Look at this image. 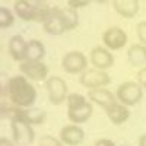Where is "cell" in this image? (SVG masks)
I'll list each match as a JSON object with an SVG mask.
<instances>
[{
    "label": "cell",
    "mask_w": 146,
    "mask_h": 146,
    "mask_svg": "<svg viewBox=\"0 0 146 146\" xmlns=\"http://www.w3.org/2000/svg\"><path fill=\"white\" fill-rule=\"evenodd\" d=\"M2 95H7L10 104L21 108H31L36 100V89L25 76H12L7 80L6 91Z\"/></svg>",
    "instance_id": "obj_1"
},
{
    "label": "cell",
    "mask_w": 146,
    "mask_h": 146,
    "mask_svg": "<svg viewBox=\"0 0 146 146\" xmlns=\"http://www.w3.org/2000/svg\"><path fill=\"white\" fill-rule=\"evenodd\" d=\"M67 117L73 124H82L85 121H88L94 113V107L92 104L85 98L80 94H69L67 100Z\"/></svg>",
    "instance_id": "obj_2"
},
{
    "label": "cell",
    "mask_w": 146,
    "mask_h": 146,
    "mask_svg": "<svg viewBox=\"0 0 146 146\" xmlns=\"http://www.w3.org/2000/svg\"><path fill=\"white\" fill-rule=\"evenodd\" d=\"M115 96L120 104H123L126 107H133L140 102L143 96V88L135 80H127L124 83L118 85Z\"/></svg>",
    "instance_id": "obj_3"
},
{
    "label": "cell",
    "mask_w": 146,
    "mask_h": 146,
    "mask_svg": "<svg viewBox=\"0 0 146 146\" xmlns=\"http://www.w3.org/2000/svg\"><path fill=\"white\" fill-rule=\"evenodd\" d=\"M79 82L82 86L91 91V89H98V88H104L107 85H110L111 83V78H110V75L105 70H98V69L92 67L82 73L79 78Z\"/></svg>",
    "instance_id": "obj_4"
},
{
    "label": "cell",
    "mask_w": 146,
    "mask_h": 146,
    "mask_svg": "<svg viewBox=\"0 0 146 146\" xmlns=\"http://www.w3.org/2000/svg\"><path fill=\"white\" fill-rule=\"evenodd\" d=\"M45 89L48 92V100L53 105H60L67 100V83L60 76H50L45 80Z\"/></svg>",
    "instance_id": "obj_5"
},
{
    "label": "cell",
    "mask_w": 146,
    "mask_h": 146,
    "mask_svg": "<svg viewBox=\"0 0 146 146\" xmlns=\"http://www.w3.org/2000/svg\"><path fill=\"white\" fill-rule=\"evenodd\" d=\"M62 67L70 75H78L88 70V57L82 51H69L62 58Z\"/></svg>",
    "instance_id": "obj_6"
},
{
    "label": "cell",
    "mask_w": 146,
    "mask_h": 146,
    "mask_svg": "<svg viewBox=\"0 0 146 146\" xmlns=\"http://www.w3.org/2000/svg\"><path fill=\"white\" fill-rule=\"evenodd\" d=\"M102 42H104L105 48H108L110 51L121 50L127 44V34L120 27H111L104 31Z\"/></svg>",
    "instance_id": "obj_7"
},
{
    "label": "cell",
    "mask_w": 146,
    "mask_h": 146,
    "mask_svg": "<svg viewBox=\"0 0 146 146\" xmlns=\"http://www.w3.org/2000/svg\"><path fill=\"white\" fill-rule=\"evenodd\" d=\"M19 70L22 76L31 80H47L48 78V66L42 62H22L19 63Z\"/></svg>",
    "instance_id": "obj_8"
},
{
    "label": "cell",
    "mask_w": 146,
    "mask_h": 146,
    "mask_svg": "<svg viewBox=\"0 0 146 146\" xmlns=\"http://www.w3.org/2000/svg\"><path fill=\"white\" fill-rule=\"evenodd\" d=\"M10 129H12V136H13V140L21 146V145H31L35 139V133L32 126H29L25 121H10Z\"/></svg>",
    "instance_id": "obj_9"
},
{
    "label": "cell",
    "mask_w": 146,
    "mask_h": 146,
    "mask_svg": "<svg viewBox=\"0 0 146 146\" xmlns=\"http://www.w3.org/2000/svg\"><path fill=\"white\" fill-rule=\"evenodd\" d=\"M89 60L95 69L98 70H107L110 67L114 66V56L111 54V51L105 47H94L91 53H89Z\"/></svg>",
    "instance_id": "obj_10"
},
{
    "label": "cell",
    "mask_w": 146,
    "mask_h": 146,
    "mask_svg": "<svg viewBox=\"0 0 146 146\" xmlns=\"http://www.w3.org/2000/svg\"><path fill=\"white\" fill-rule=\"evenodd\" d=\"M58 139L62 140L64 145H69V146H76V145H80L85 139V131L78 124H67L64 126L62 130H60V135H58Z\"/></svg>",
    "instance_id": "obj_11"
},
{
    "label": "cell",
    "mask_w": 146,
    "mask_h": 146,
    "mask_svg": "<svg viewBox=\"0 0 146 146\" xmlns=\"http://www.w3.org/2000/svg\"><path fill=\"white\" fill-rule=\"evenodd\" d=\"M88 96H89V101H92L94 104L102 107L104 110H108L110 107H113L115 102H118L115 94H113L111 91H108L105 88L91 89V91H88Z\"/></svg>",
    "instance_id": "obj_12"
},
{
    "label": "cell",
    "mask_w": 146,
    "mask_h": 146,
    "mask_svg": "<svg viewBox=\"0 0 146 146\" xmlns=\"http://www.w3.org/2000/svg\"><path fill=\"white\" fill-rule=\"evenodd\" d=\"M9 54L15 62H25L27 54H28V41H25L22 35H13L9 40Z\"/></svg>",
    "instance_id": "obj_13"
},
{
    "label": "cell",
    "mask_w": 146,
    "mask_h": 146,
    "mask_svg": "<svg viewBox=\"0 0 146 146\" xmlns=\"http://www.w3.org/2000/svg\"><path fill=\"white\" fill-rule=\"evenodd\" d=\"M113 7L120 16L131 19L139 12V2L137 0H114Z\"/></svg>",
    "instance_id": "obj_14"
},
{
    "label": "cell",
    "mask_w": 146,
    "mask_h": 146,
    "mask_svg": "<svg viewBox=\"0 0 146 146\" xmlns=\"http://www.w3.org/2000/svg\"><path fill=\"white\" fill-rule=\"evenodd\" d=\"M105 113H107L108 120L111 121L113 124H115V126L123 124L124 121H127L129 117H130V110H129V107L120 104V102H115L113 107H110L108 110H105Z\"/></svg>",
    "instance_id": "obj_15"
},
{
    "label": "cell",
    "mask_w": 146,
    "mask_h": 146,
    "mask_svg": "<svg viewBox=\"0 0 146 146\" xmlns=\"http://www.w3.org/2000/svg\"><path fill=\"white\" fill-rule=\"evenodd\" d=\"M44 31L50 35H62L66 32L63 21L60 18V12H58V6H54L51 10V15L48 18V21L44 23Z\"/></svg>",
    "instance_id": "obj_16"
},
{
    "label": "cell",
    "mask_w": 146,
    "mask_h": 146,
    "mask_svg": "<svg viewBox=\"0 0 146 146\" xmlns=\"http://www.w3.org/2000/svg\"><path fill=\"white\" fill-rule=\"evenodd\" d=\"M13 10L19 19L25 22H35V6L34 2L28 0H16L13 3Z\"/></svg>",
    "instance_id": "obj_17"
},
{
    "label": "cell",
    "mask_w": 146,
    "mask_h": 146,
    "mask_svg": "<svg viewBox=\"0 0 146 146\" xmlns=\"http://www.w3.org/2000/svg\"><path fill=\"white\" fill-rule=\"evenodd\" d=\"M45 118H47V113L44 110L31 107V108H23L22 110L19 121H25L29 126H34V124H42L45 121Z\"/></svg>",
    "instance_id": "obj_18"
},
{
    "label": "cell",
    "mask_w": 146,
    "mask_h": 146,
    "mask_svg": "<svg viewBox=\"0 0 146 146\" xmlns=\"http://www.w3.org/2000/svg\"><path fill=\"white\" fill-rule=\"evenodd\" d=\"M127 58L131 66L137 67H145L146 64V47L142 44H135L129 48L127 51Z\"/></svg>",
    "instance_id": "obj_19"
},
{
    "label": "cell",
    "mask_w": 146,
    "mask_h": 146,
    "mask_svg": "<svg viewBox=\"0 0 146 146\" xmlns=\"http://www.w3.org/2000/svg\"><path fill=\"white\" fill-rule=\"evenodd\" d=\"M58 12H60V18L63 21V25L66 32L75 29L79 25V16H78V12L75 9H70V7H60L58 6Z\"/></svg>",
    "instance_id": "obj_20"
},
{
    "label": "cell",
    "mask_w": 146,
    "mask_h": 146,
    "mask_svg": "<svg viewBox=\"0 0 146 146\" xmlns=\"http://www.w3.org/2000/svg\"><path fill=\"white\" fill-rule=\"evenodd\" d=\"M44 56H45V47L40 40L28 41V54H27L28 62H41Z\"/></svg>",
    "instance_id": "obj_21"
},
{
    "label": "cell",
    "mask_w": 146,
    "mask_h": 146,
    "mask_svg": "<svg viewBox=\"0 0 146 146\" xmlns=\"http://www.w3.org/2000/svg\"><path fill=\"white\" fill-rule=\"evenodd\" d=\"M34 6H35V22L44 25L50 18L53 7L48 6L45 2H34Z\"/></svg>",
    "instance_id": "obj_22"
},
{
    "label": "cell",
    "mask_w": 146,
    "mask_h": 146,
    "mask_svg": "<svg viewBox=\"0 0 146 146\" xmlns=\"http://www.w3.org/2000/svg\"><path fill=\"white\" fill-rule=\"evenodd\" d=\"M13 23H15V15L12 13V10L2 6L0 7V28L2 29L10 28Z\"/></svg>",
    "instance_id": "obj_23"
},
{
    "label": "cell",
    "mask_w": 146,
    "mask_h": 146,
    "mask_svg": "<svg viewBox=\"0 0 146 146\" xmlns=\"http://www.w3.org/2000/svg\"><path fill=\"white\" fill-rule=\"evenodd\" d=\"M40 146H64V143L60 140V139L54 137V136L45 135V136L41 137V140H40Z\"/></svg>",
    "instance_id": "obj_24"
},
{
    "label": "cell",
    "mask_w": 146,
    "mask_h": 146,
    "mask_svg": "<svg viewBox=\"0 0 146 146\" xmlns=\"http://www.w3.org/2000/svg\"><path fill=\"white\" fill-rule=\"evenodd\" d=\"M136 34H137V38L142 42V45L146 47V21H140L136 25Z\"/></svg>",
    "instance_id": "obj_25"
},
{
    "label": "cell",
    "mask_w": 146,
    "mask_h": 146,
    "mask_svg": "<svg viewBox=\"0 0 146 146\" xmlns=\"http://www.w3.org/2000/svg\"><path fill=\"white\" fill-rule=\"evenodd\" d=\"M89 5V0H69L67 6L70 9H80V7H86Z\"/></svg>",
    "instance_id": "obj_26"
},
{
    "label": "cell",
    "mask_w": 146,
    "mask_h": 146,
    "mask_svg": "<svg viewBox=\"0 0 146 146\" xmlns=\"http://www.w3.org/2000/svg\"><path fill=\"white\" fill-rule=\"evenodd\" d=\"M137 83L143 89H146V66L137 72Z\"/></svg>",
    "instance_id": "obj_27"
},
{
    "label": "cell",
    "mask_w": 146,
    "mask_h": 146,
    "mask_svg": "<svg viewBox=\"0 0 146 146\" xmlns=\"http://www.w3.org/2000/svg\"><path fill=\"white\" fill-rule=\"evenodd\" d=\"M94 146H117L111 139H98Z\"/></svg>",
    "instance_id": "obj_28"
},
{
    "label": "cell",
    "mask_w": 146,
    "mask_h": 146,
    "mask_svg": "<svg viewBox=\"0 0 146 146\" xmlns=\"http://www.w3.org/2000/svg\"><path fill=\"white\" fill-rule=\"evenodd\" d=\"M0 146H15L13 143H12V140H9L7 137H0Z\"/></svg>",
    "instance_id": "obj_29"
},
{
    "label": "cell",
    "mask_w": 146,
    "mask_h": 146,
    "mask_svg": "<svg viewBox=\"0 0 146 146\" xmlns=\"http://www.w3.org/2000/svg\"><path fill=\"white\" fill-rule=\"evenodd\" d=\"M139 146H146V135H142L139 139Z\"/></svg>",
    "instance_id": "obj_30"
},
{
    "label": "cell",
    "mask_w": 146,
    "mask_h": 146,
    "mask_svg": "<svg viewBox=\"0 0 146 146\" xmlns=\"http://www.w3.org/2000/svg\"><path fill=\"white\" fill-rule=\"evenodd\" d=\"M120 146H130V145H120Z\"/></svg>",
    "instance_id": "obj_31"
}]
</instances>
